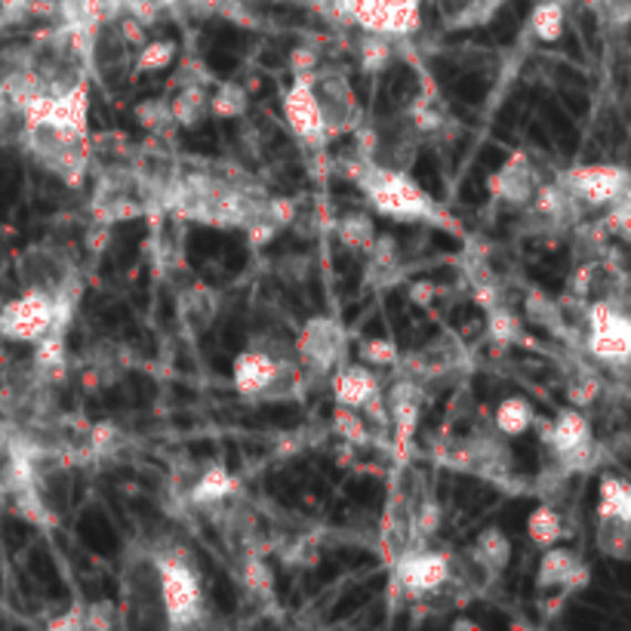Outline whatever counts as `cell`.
I'll return each instance as SVG.
<instances>
[{
  "label": "cell",
  "instance_id": "cell-28",
  "mask_svg": "<svg viewBox=\"0 0 631 631\" xmlns=\"http://www.w3.org/2000/svg\"><path fill=\"white\" fill-rule=\"evenodd\" d=\"M598 549L607 558L625 561L631 549V521L629 518H598Z\"/></svg>",
  "mask_w": 631,
  "mask_h": 631
},
{
  "label": "cell",
  "instance_id": "cell-12",
  "mask_svg": "<svg viewBox=\"0 0 631 631\" xmlns=\"http://www.w3.org/2000/svg\"><path fill=\"white\" fill-rule=\"evenodd\" d=\"M423 398H426V388H423L419 379H410V376H400L398 383L388 388V395H385L388 426L395 428V450H398V456L407 454L413 435H416L419 413H423Z\"/></svg>",
  "mask_w": 631,
  "mask_h": 631
},
{
  "label": "cell",
  "instance_id": "cell-30",
  "mask_svg": "<svg viewBox=\"0 0 631 631\" xmlns=\"http://www.w3.org/2000/svg\"><path fill=\"white\" fill-rule=\"evenodd\" d=\"M34 367L43 376H59L65 370V333L47 329L41 339H34Z\"/></svg>",
  "mask_w": 631,
  "mask_h": 631
},
{
  "label": "cell",
  "instance_id": "cell-19",
  "mask_svg": "<svg viewBox=\"0 0 631 631\" xmlns=\"http://www.w3.org/2000/svg\"><path fill=\"white\" fill-rule=\"evenodd\" d=\"M579 554L573 549H558V546H549L542 561H539V570H536V586L542 591H561L563 582L570 579V573L577 570Z\"/></svg>",
  "mask_w": 631,
  "mask_h": 631
},
{
  "label": "cell",
  "instance_id": "cell-32",
  "mask_svg": "<svg viewBox=\"0 0 631 631\" xmlns=\"http://www.w3.org/2000/svg\"><path fill=\"white\" fill-rule=\"evenodd\" d=\"M391 38H383V34H364L360 43H357V59H360V71L364 74H379L391 65V55H395V47H391Z\"/></svg>",
  "mask_w": 631,
  "mask_h": 631
},
{
  "label": "cell",
  "instance_id": "cell-21",
  "mask_svg": "<svg viewBox=\"0 0 631 631\" xmlns=\"http://www.w3.org/2000/svg\"><path fill=\"white\" fill-rule=\"evenodd\" d=\"M533 423H536L533 407H530V400L527 398L511 395V398L499 400V407H496V416H493V426L502 438H521L523 431L533 426Z\"/></svg>",
  "mask_w": 631,
  "mask_h": 631
},
{
  "label": "cell",
  "instance_id": "cell-26",
  "mask_svg": "<svg viewBox=\"0 0 631 631\" xmlns=\"http://www.w3.org/2000/svg\"><path fill=\"white\" fill-rule=\"evenodd\" d=\"M250 109V93L241 83L225 81L216 86V93H210L206 99V114H216L222 121H234V118H244Z\"/></svg>",
  "mask_w": 631,
  "mask_h": 631
},
{
  "label": "cell",
  "instance_id": "cell-37",
  "mask_svg": "<svg viewBox=\"0 0 631 631\" xmlns=\"http://www.w3.org/2000/svg\"><path fill=\"white\" fill-rule=\"evenodd\" d=\"M179 47L173 41H145L136 53V71H164L176 62Z\"/></svg>",
  "mask_w": 631,
  "mask_h": 631
},
{
  "label": "cell",
  "instance_id": "cell-2",
  "mask_svg": "<svg viewBox=\"0 0 631 631\" xmlns=\"http://www.w3.org/2000/svg\"><path fill=\"white\" fill-rule=\"evenodd\" d=\"M152 563L166 622L173 629L197 625L204 619V582H201L197 563L192 561V551L173 546V549L157 551Z\"/></svg>",
  "mask_w": 631,
  "mask_h": 631
},
{
  "label": "cell",
  "instance_id": "cell-27",
  "mask_svg": "<svg viewBox=\"0 0 631 631\" xmlns=\"http://www.w3.org/2000/svg\"><path fill=\"white\" fill-rule=\"evenodd\" d=\"M523 312H527V317L533 320L536 327L551 329V333H558V336L567 333L561 303H554L549 293H542V289H530V293H527V299H523Z\"/></svg>",
  "mask_w": 631,
  "mask_h": 631
},
{
  "label": "cell",
  "instance_id": "cell-31",
  "mask_svg": "<svg viewBox=\"0 0 631 631\" xmlns=\"http://www.w3.org/2000/svg\"><path fill=\"white\" fill-rule=\"evenodd\" d=\"M508 0H466L450 19L447 28L450 31H468V28H480L487 22H493V16L506 7Z\"/></svg>",
  "mask_w": 631,
  "mask_h": 631
},
{
  "label": "cell",
  "instance_id": "cell-44",
  "mask_svg": "<svg viewBox=\"0 0 631 631\" xmlns=\"http://www.w3.org/2000/svg\"><path fill=\"white\" fill-rule=\"evenodd\" d=\"M83 622H86V629H99V631L111 629V625H114V607L93 604L90 610L83 607Z\"/></svg>",
  "mask_w": 631,
  "mask_h": 631
},
{
  "label": "cell",
  "instance_id": "cell-11",
  "mask_svg": "<svg viewBox=\"0 0 631 631\" xmlns=\"http://www.w3.org/2000/svg\"><path fill=\"white\" fill-rule=\"evenodd\" d=\"M47 329H53V293L41 287H28L0 312V336L13 343H34Z\"/></svg>",
  "mask_w": 631,
  "mask_h": 631
},
{
  "label": "cell",
  "instance_id": "cell-42",
  "mask_svg": "<svg viewBox=\"0 0 631 631\" xmlns=\"http://www.w3.org/2000/svg\"><path fill=\"white\" fill-rule=\"evenodd\" d=\"M118 38H121V43H126V47H142V43L149 41L145 38V26L139 22V19H133V16H118Z\"/></svg>",
  "mask_w": 631,
  "mask_h": 631
},
{
  "label": "cell",
  "instance_id": "cell-34",
  "mask_svg": "<svg viewBox=\"0 0 631 631\" xmlns=\"http://www.w3.org/2000/svg\"><path fill=\"white\" fill-rule=\"evenodd\" d=\"M487 336L499 345H518L523 343L521 317L515 315L506 303L496 305L487 312Z\"/></svg>",
  "mask_w": 631,
  "mask_h": 631
},
{
  "label": "cell",
  "instance_id": "cell-45",
  "mask_svg": "<svg viewBox=\"0 0 631 631\" xmlns=\"http://www.w3.org/2000/svg\"><path fill=\"white\" fill-rule=\"evenodd\" d=\"M109 247H111V225L93 222V228L86 232V250H90L93 256H102Z\"/></svg>",
  "mask_w": 631,
  "mask_h": 631
},
{
  "label": "cell",
  "instance_id": "cell-17",
  "mask_svg": "<svg viewBox=\"0 0 631 631\" xmlns=\"http://www.w3.org/2000/svg\"><path fill=\"white\" fill-rule=\"evenodd\" d=\"M404 118L410 121L413 130H416L423 139L438 136L440 130L454 121V118L447 114V109H444V102H440V96L435 90H426V93H419V96L413 99L410 109L404 111Z\"/></svg>",
  "mask_w": 631,
  "mask_h": 631
},
{
  "label": "cell",
  "instance_id": "cell-43",
  "mask_svg": "<svg viewBox=\"0 0 631 631\" xmlns=\"http://www.w3.org/2000/svg\"><path fill=\"white\" fill-rule=\"evenodd\" d=\"M317 65H320V55H317V50H312V47H296V50L289 53V71H293V74H312Z\"/></svg>",
  "mask_w": 631,
  "mask_h": 631
},
{
  "label": "cell",
  "instance_id": "cell-46",
  "mask_svg": "<svg viewBox=\"0 0 631 631\" xmlns=\"http://www.w3.org/2000/svg\"><path fill=\"white\" fill-rule=\"evenodd\" d=\"M26 16H31V0H0L3 22H22Z\"/></svg>",
  "mask_w": 631,
  "mask_h": 631
},
{
  "label": "cell",
  "instance_id": "cell-24",
  "mask_svg": "<svg viewBox=\"0 0 631 631\" xmlns=\"http://www.w3.org/2000/svg\"><path fill=\"white\" fill-rule=\"evenodd\" d=\"M598 518H629L631 521V487L619 475H604L598 487Z\"/></svg>",
  "mask_w": 631,
  "mask_h": 631
},
{
  "label": "cell",
  "instance_id": "cell-25",
  "mask_svg": "<svg viewBox=\"0 0 631 631\" xmlns=\"http://www.w3.org/2000/svg\"><path fill=\"white\" fill-rule=\"evenodd\" d=\"M333 228H336L339 244L345 250H352V253H367L373 237H376V225H373L367 213H345V216L333 222Z\"/></svg>",
  "mask_w": 631,
  "mask_h": 631
},
{
  "label": "cell",
  "instance_id": "cell-23",
  "mask_svg": "<svg viewBox=\"0 0 631 631\" xmlns=\"http://www.w3.org/2000/svg\"><path fill=\"white\" fill-rule=\"evenodd\" d=\"M527 536L530 542L539 546V549H549V546H558L563 536H567V527H563L561 511L554 506H539L533 508V515L527 518Z\"/></svg>",
  "mask_w": 631,
  "mask_h": 631
},
{
  "label": "cell",
  "instance_id": "cell-39",
  "mask_svg": "<svg viewBox=\"0 0 631 631\" xmlns=\"http://www.w3.org/2000/svg\"><path fill=\"white\" fill-rule=\"evenodd\" d=\"M607 232L619 234V237H629L631 232V197L629 192L617 197L613 204H607V220H604Z\"/></svg>",
  "mask_w": 631,
  "mask_h": 631
},
{
  "label": "cell",
  "instance_id": "cell-15",
  "mask_svg": "<svg viewBox=\"0 0 631 631\" xmlns=\"http://www.w3.org/2000/svg\"><path fill=\"white\" fill-rule=\"evenodd\" d=\"M379 391H383V383L367 364H348V367H339L336 376H333V398H336V404H345V407L360 410Z\"/></svg>",
  "mask_w": 631,
  "mask_h": 631
},
{
  "label": "cell",
  "instance_id": "cell-38",
  "mask_svg": "<svg viewBox=\"0 0 631 631\" xmlns=\"http://www.w3.org/2000/svg\"><path fill=\"white\" fill-rule=\"evenodd\" d=\"M357 357H360V364H367V367H385V370H395V364L400 360V348L391 339H379V336H373V339H364L360 348H357Z\"/></svg>",
  "mask_w": 631,
  "mask_h": 631
},
{
  "label": "cell",
  "instance_id": "cell-7",
  "mask_svg": "<svg viewBox=\"0 0 631 631\" xmlns=\"http://www.w3.org/2000/svg\"><path fill=\"white\" fill-rule=\"evenodd\" d=\"M293 352H296V360L303 364V370L308 373V379L329 376L336 367H343L345 329L339 327V320H333V317H312V320L299 329Z\"/></svg>",
  "mask_w": 631,
  "mask_h": 631
},
{
  "label": "cell",
  "instance_id": "cell-29",
  "mask_svg": "<svg viewBox=\"0 0 631 631\" xmlns=\"http://www.w3.org/2000/svg\"><path fill=\"white\" fill-rule=\"evenodd\" d=\"M241 582L259 601H272L275 598V573H272L268 561L262 554H256V551L241 561Z\"/></svg>",
  "mask_w": 631,
  "mask_h": 631
},
{
  "label": "cell",
  "instance_id": "cell-16",
  "mask_svg": "<svg viewBox=\"0 0 631 631\" xmlns=\"http://www.w3.org/2000/svg\"><path fill=\"white\" fill-rule=\"evenodd\" d=\"M237 493V478L225 466H206L189 487V502L197 508L225 506Z\"/></svg>",
  "mask_w": 631,
  "mask_h": 631
},
{
  "label": "cell",
  "instance_id": "cell-4",
  "mask_svg": "<svg viewBox=\"0 0 631 631\" xmlns=\"http://www.w3.org/2000/svg\"><path fill=\"white\" fill-rule=\"evenodd\" d=\"M582 320L589 327V339H586L589 355L613 370H625L631 357V320L625 315V303L598 299L586 308Z\"/></svg>",
  "mask_w": 631,
  "mask_h": 631
},
{
  "label": "cell",
  "instance_id": "cell-35",
  "mask_svg": "<svg viewBox=\"0 0 631 631\" xmlns=\"http://www.w3.org/2000/svg\"><path fill=\"white\" fill-rule=\"evenodd\" d=\"M601 388H604L601 376L579 364L577 373H573L570 383H567V398H570V404H573L577 410H586V407H591L594 400L601 398Z\"/></svg>",
  "mask_w": 631,
  "mask_h": 631
},
{
  "label": "cell",
  "instance_id": "cell-47",
  "mask_svg": "<svg viewBox=\"0 0 631 631\" xmlns=\"http://www.w3.org/2000/svg\"><path fill=\"white\" fill-rule=\"evenodd\" d=\"M50 629L55 631H81L86 629V622H83V607H71V613H65V617H59L50 622Z\"/></svg>",
  "mask_w": 631,
  "mask_h": 631
},
{
  "label": "cell",
  "instance_id": "cell-18",
  "mask_svg": "<svg viewBox=\"0 0 631 631\" xmlns=\"http://www.w3.org/2000/svg\"><path fill=\"white\" fill-rule=\"evenodd\" d=\"M508 558H511V542L502 530H484V533L475 539L471 546V561L478 563L484 573H502L508 567Z\"/></svg>",
  "mask_w": 631,
  "mask_h": 631
},
{
  "label": "cell",
  "instance_id": "cell-36",
  "mask_svg": "<svg viewBox=\"0 0 631 631\" xmlns=\"http://www.w3.org/2000/svg\"><path fill=\"white\" fill-rule=\"evenodd\" d=\"M136 121L142 130H149L152 136H161V133H173V114H170V102L166 99H145L136 105Z\"/></svg>",
  "mask_w": 631,
  "mask_h": 631
},
{
  "label": "cell",
  "instance_id": "cell-13",
  "mask_svg": "<svg viewBox=\"0 0 631 631\" xmlns=\"http://www.w3.org/2000/svg\"><path fill=\"white\" fill-rule=\"evenodd\" d=\"M539 182H542V176H539L533 161L523 152H515L493 176L487 179V189H490L493 201H502L508 206H523L533 197Z\"/></svg>",
  "mask_w": 631,
  "mask_h": 631
},
{
  "label": "cell",
  "instance_id": "cell-20",
  "mask_svg": "<svg viewBox=\"0 0 631 631\" xmlns=\"http://www.w3.org/2000/svg\"><path fill=\"white\" fill-rule=\"evenodd\" d=\"M206 93L204 83L197 81H189L182 90H179L173 102H170V114H173V121L176 126H197L201 121L206 118Z\"/></svg>",
  "mask_w": 631,
  "mask_h": 631
},
{
  "label": "cell",
  "instance_id": "cell-1",
  "mask_svg": "<svg viewBox=\"0 0 631 631\" xmlns=\"http://www.w3.org/2000/svg\"><path fill=\"white\" fill-rule=\"evenodd\" d=\"M339 166H343L345 176L367 194V201L388 220L450 225V220L444 216V210L423 192V185L416 179H410L407 170L383 166L376 161H360L355 154H352V161H343Z\"/></svg>",
  "mask_w": 631,
  "mask_h": 631
},
{
  "label": "cell",
  "instance_id": "cell-48",
  "mask_svg": "<svg viewBox=\"0 0 631 631\" xmlns=\"http://www.w3.org/2000/svg\"><path fill=\"white\" fill-rule=\"evenodd\" d=\"M431 296H435V287H431V284H413V287H410V299H413V303L428 305V303H431Z\"/></svg>",
  "mask_w": 631,
  "mask_h": 631
},
{
  "label": "cell",
  "instance_id": "cell-33",
  "mask_svg": "<svg viewBox=\"0 0 631 631\" xmlns=\"http://www.w3.org/2000/svg\"><path fill=\"white\" fill-rule=\"evenodd\" d=\"M333 431L345 440V444H352V447H367L370 444V426H367V419L355 410V407H345V404H336V410H333Z\"/></svg>",
  "mask_w": 631,
  "mask_h": 631
},
{
  "label": "cell",
  "instance_id": "cell-3",
  "mask_svg": "<svg viewBox=\"0 0 631 631\" xmlns=\"http://www.w3.org/2000/svg\"><path fill=\"white\" fill-rule=\"evenodd\" d=\"M329 10L345 22L391 41H404L423 26V0H329Z\"/></svg>",
  "mask_w": 631,
  "mask_h": 631
},
{
  "label": "cell",
  "instance_id": "cell-41",
  "mask_svg": "<svg viewBox=\"0 0 631 631\" xmlns=\"http://www.w3.org/2000/svg\"><path fill=\"white\" fill-rule=\"evenodd\" d=\"M244 232H247L250 237V247H265V244H272L275 241V234L281 232L275 222L265 220V216H256V220H250L247 225H244Z\"/></svg>",
  "mask_w": 631,
  "mask_h": 631
},
{
  "label": "cell",
  "instance_id": "cell-10",
  "mask_svg": "<svg viewBox=\"0 0 631 631\" xmlns=\"http://www.w3.org/2000/svg\"><path fill=\"white\" fill-rule=\"evenodd\" d=\"M567 192L582 206H607L631 189L629 170L622 164H586L573 166L558 176Z\"/></svg>",
  "mask_w": 631,
  "mask_h": 631
},
{
  "label": "cell",
  "instance_id": "cell-14",
  "mask_svg": "<svg viewBox=\"0 0 631 631\" xmlns=\"http://www.w3.org/2000/svg\"><path fill=\"white\" fill-rule=\"evenodd\" d=\"M281 364H284V360L272 357L265 348H256V345L244 348L241 355L234 357L232 367V383L234 388H237V395H244V398H262L277 379Z\"/></svg>",
  "mask_w": 631,
  "mask_h": 631
},
{
  "label": "cell",
  "instance_id": "cell-6",
  "mask_svg": "<svg viewBox=\"0 0 631 631\" xmlns=\"http://www.w3.org/2000/svg\"><path fill=\"white\" fill-rule=\"evenodd\" d=\"M454 579V558L447 551H435L428 546H407L395 561V579L391 589L404 591L407 598L419 601L426 594L447 589Z\"/></svg>",
  "mask_w": 631,
  "mask_h": 631
},
{
  "label": "cell",
  "instance_id": "cell-22",
  "mask_svg": "<svg viewBox=\"0 0 631 631\" xmlns=\"http://www.w3.org/2000/svg\"><path fill=\"white\" fill-rule=\"evenodd\" d=\"M563 28H567V7L561 0H539L530 16V31L536 41L558 43L563 38Z\"/></svg>",
  "mask_w": 631,
  "mask_h": 631
},
{
  "label": "cell",
  "instance_id": "cell-5",
  "mask_svg": "<svg viewBox=\"0 0 631 631\" xmlns=\"http://www.w3.org/2000/svg\"><path fill=\"white\" fill-rule=\"evenodd\" d=\"M542 440L551 447L558 471H563V475L589 471L598 462V444L591 438L589 419L577 407L561 410L551 423H546L542 426Z\"/></svg>",
  "mask_w": 631,
  "mask_h": 631
},
{
  "label": "cell",
  "instance_id": "cell-8",
  "mask_svg": "<svg viewBox=\"0 0 631 631\" xmlns=\"http://www.w3.org/2000/svg\"><path fill=\"white\" fill-rule=\"evenodd\" d=\"M312 90H315L317 105H320V114H324L329 139L352 133L360 124V102H357L355 90H352V83H348L343 71L317 65L312 71Z\"/></svg>",
  "mask_w": 631,
  "mask_h": 631
},
{
  "label": "cell",
  "instance_id": "cell-9",
  "mask_svg": "<svg viewBox=\"0 0 631 631\" xmlns=\"http://www.w3.org/2000/svg\"><path fill=\"white\" fill-rule=\"evenodd\" d=\"M284 118H287L293 136L312 152L327 149V124L317 105L315 90H312V74H293V83L284 90Z\"/></svg>",
  "mask_w": 631,
  "mask_h": 631
},
{
  "label": "cell",
  "instance_id": "cell-40",
  "mask_svg": "<svg viewBox=\"0 0 631 631\" xmlns=\"http://www.w3.org/2000/svg\"><path fill=\"white\" fill-rule=\"evenodd\" d=\"M121 438V428L114 423H96L90 428V454L93 456H109L114 450V444Z\"/></svg>",
  "mask_w": 631,
  "mask_h": 631
}]
</instances>
